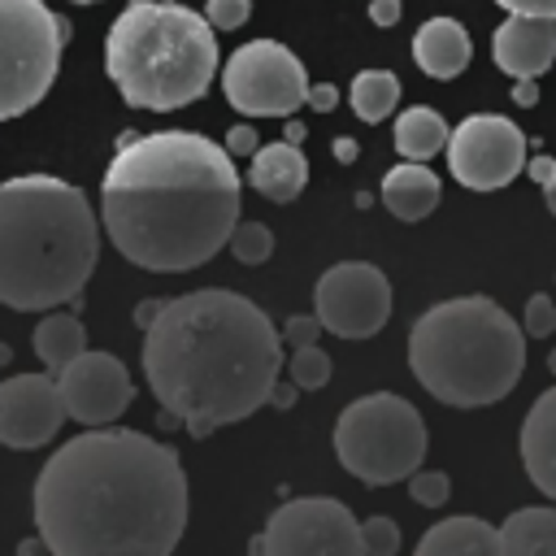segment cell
Masks as SVG:
<instances>
[{"label":"cell","instance_id":"34","mask_svg":"<svg viewBox=\"0 0 556 556\" xmlns=\"http://www.w3.org/2000/svg\"><path fill=\"white\" fill-rule=\"evenodd\" d=\"M304 104H313L317 113H330L339 104V87L334 83H308V100Z\"/></svg>","mask_w":556,"mask_h":556},{"label":"cell","instance_id":"8","mask_svg":"<svg viewBox=\"0 0 556 556\" xmlns=\"http://www.w3.org/2000/svg\"><path fill=\"white\" fill-rule=\"evenodd\" d=\"M65 30L43 0H0V122L30 113L48 96Z\"/></svg>","mask_w":556,"mask_h":556},{"label":"cell","instance_id":"29","mask_svg":"<svg viewBox=\"0 0 556 556\" xmlns=\"http://www.w3.org/2000/svg\"><path fill=\"white\" fill-rule=\"evenodd\" d=\"M521 330L530 334V339H547V334H556V304H552V295H530V304H526V313H521Z\"/></svg>","mask_w":556,"mask_h":556},{"label":"cell","instance_id":"31","mask_svg":"<svg viewBox=\"0 0 556 556\" xmlns=\"http://www.w3.org/2000/svg\"><path fill=\"white\" fill-rule=\"evenodd\" d=\"M321 330H326V326H321L317 313H300V317H291V321L282 326V339H287L291 348H308V343H317Z\"/></svg>","mask_w":556,"mask_h":556},{"label":"cell","instance_id":"27","mask_svg":"<svg viewBox=\"0 0 556 556\" xmlns=\"http://www.w3.org/2000/svg\"><path fill=\"white\" fill-rule=\"evenodd\" d=\"M408 495H413V504H421V508H439V504H447L452 482H447V473H439V469H413V473H408Z\"/></svg>","mask_w":556,"mask_h":556},{"label":"cell","instance_id":"21","mask_svg":"<svg viewBox=\"0 0 556 556\" xmlns=\"http://www.w3.org/2000/svg\"><path fill=\"white\" fill-rule=\"evenodd\" d=\"M500 556H556V508H517L500 526Z\"/></svg>","mask_w":556,"mask_h":556},{"label":"cell","instance_id":"19","mask_svg":"<svg viewBox=\"0 0 556 556\" xmlns=\"http://www.w3.org/2000/svg\"><path fill=\"white\" fill-rule=\"evenodd\" d=\"M443 187H439V174L426 169V161H404L395 169L382 174V204L400 217V222H421L434 213Z\"/></svg>","mask_w":556,"mask_h":556},{"label":"cell","instance_id":"13","mask_svg":"<svg viewBox=\"0 0 556 556\" xmlns=\"http://www.w3.org/2000/svg\"><path fill=\"white\" fill-rule=\"evenodd\" d=\"M56 387H61L70 421H83V426H113L135 400V382H130L126 365L117 356L91 352V348L78 352L56 374Z\"/></svg>","mask_w":556,"mask_h":556},{"label":"cell","instance_id":"18","mask_svg":"<svg viewBox=\"0 0 556 556\" xmlns=\"http://www.w3.org/2000/svg\"><path fill=\"white\" fill-rule=\"evenodd\" d=\"M413 56H417V65H421L430 78H456V74L469 65L473 43H469V35H465L460 22H452V17H430V22L413 35Z\"/></svg>","mask_w":556,"mask_h":556},{"label":"cell","instance_id":"40","mask_svg":"<svg viewBox=\"0 0 556 556\" xmlns=\"http://www.w3.org/2000/svg\"><path fill=\"white\" fill-rule=\"evenodd\" d=\"M552 165H556V161H552V156H534V161H530V165H526V169H530V178H539V182H543V178H547V174H552Z\"/></svg>","mask_w":556,"mask_h":556},{"label":"cell","instance_id":"22","mask_svg":"<svg viewBox=\"0 0 556 556\" xmlns=\"http://www.w3.org/2000/svg\"><path fill=\"white\" fill-rule=\"evenodd\" d=\"M30 343H35L39 365H43L48 374H61L78 352H87V330H83V321H78L74 313H48V317L35 326Z\"/></svg>","mask_w":556,"mask_h":556},{"label":"cell","instance_id":"11","mask_svg":"<svg viewBox=\"0 0 556 556\" xmlns=\"http://www.w3.org/2000/svg\"><path fill=\"white\" fill-rule=\"evenodd\" d=\"M447 174L469 191H500L526 165V135L500 113H473L447 135Z\"/></svg>","mask_w":556,"mask_h":556},{"label":"cell","instance_id":"3","mask_svg":"<svg viewBox=\"0 0 556 556\" xmlns=\"http://www.w3.org/2000/svg\"><path fill=\"white\" fill-rule=\"evenodd\" d=\"M278 369V330L239 291L208 287L165 300L143 334V378L191 439H208L269 404Z\"/></svg>","mask_w":556,"mask_h":556},{"label":"cell","instance_id":"44","mask_svg":"<svg viewBox=\"0 0 556 556\" xmlns=\"http://www.w3.org/2000/svg\"><path fill=\"white\" fill-rule=\"evenodd\" d=\"M4 361H9V348H4V343H0V365H4Z\"/></svg>","mask_w":556,"mask_h":556},{"label":"cell","instance_id":"26","mask_svg":"<svg viewBox=\"0 0 556 556\" xmlns=\"http://www.w3.org/2000/svg\"><path fill=\"white\" fill-rule=\"evenodd\" d=\"M330 356L317 348V343H308V348H295L291 352V361H287V374H291V382L300 387V391H321L326 382H330Z\"/></svg>","mask_w":556,"mask_h":556},{"label":"cell","instance_id":"15","mask_svg":"<svg viewBox=\"0 0 556 556\" xmlns=\"http://www.w3.org/2000/svg\"><path fill=\"white\" fill-rule=\"evenodd\" d=\"M491 56L508 78H539L556 61V17L508 13L495 30Z\"/></svg>","mask_w":556,"mask_h":556},{"label":"cell","instance_id":"25","mask_svg":"<svg viewBox=\"0 0 556 556\" xmlns=\"http://www.w3.org/2000/svg\"><path fill=\"white\" fill-rule=\"evenodd\" d=\"M226 248H230V256H235L239 265H261V261H269V252H274V235H269L265 222H235Z\"/></svg>","mask_w":556,"mask_h":556},{"label":"cell","instance_id":"45","mask_svg":"<svg viewBox=\"0 0 556 556\" xmlns=\"http://www.w3.org/2000/svg\"><path fill=\"white\" fill-rule=\"evenodd\" d=\"M74 4H96V0H74Z\"/></svg>","mask_w":556,"mask_h":556},{"label":"cell","instance_id":"28","mask_svg":"<svg viewBox=\"0 0 556 556\" xmlns=\"http://www.w3.org/2000/svg\"><path fill=\"white\" fill-rule=\"evenodd\" d=\"M361 547H365V556H395L400 552V526L391 517L361 521Z\"/></svg>","mask_w":556,"mask_h":556},{"label":"cell","instance_id":"30","mask_svg":"<svg viewBox=\"0 0 556 556\" xmlns=\"http://www.w3.org/2000/svg\"><path fill=\"white\" fill-rule=\"evenodd\" d=\"M204 17L213 30H239L252 17V0H208Z\"/></svg>","mask_w":556,"mask_h":556},{"label":"cell","instance_id":"7","mask_svg":"<svg viewBox=\"0 0 556 556\" xmlns=\"http://www.w3.org/2000/svg\"><path fill=\"white\" fill-rule=\"evenodd\" d=\"M334 456L352 478L369 486L400 482L426 456V421L404 395H361L334 421Z\"/></svg>","mask_w":556,"mask_h":556},{"label":"cell","instance_id":"43","mask_svg":"<svg viewBox=\"0 0 556 556\" xmlns=\"http://www.w3.org/2000/svg\"><path fill=\"white\" fill-rule=\"evenodd\" d=\"M547 369H552V378H556V348L547 352Z\"/></svg>","mask_w":556,"mask_h":556},{"label":"cell","instance_id":"37","mask_svg":"<svg viewBox=\"0 0 556 556\" xmlns=\"http://www.w3.org/2000/svg\"><path fill=\"white\" fill-rule=\"evenodd\" d=\"M295 391H300L295 382H274V391H269V404H274V408H291V404H295Z\"/></svg>","mask_w":556,"mask_h":556},{"label":"cell","instance_id":"17","mask_svg":"<svg viewBox=\"0 0 556 556\" xmlns=\"http://www.w3.org/2000/svg\"><path fill=\"white\" fill-rule=\"evenodd\" d=\"M252 191H261L269 204H291L304 182H308V161L300 152V143H265L252 152V169H248Z\"/></svg>","mask_w":556,"mask_h":556},{"label":"cell","instance_id":"32","mask_svg":"<svg viewBox=\"0 0 556 556\" xmlns=\"http://www.w3.org/2000/svg\"><path fill=\"white\" fill-rule=\"evenodd\" d=\"M261 143H256V130L252 126H230V135H226V152L230 156H252Z\"/></svg>","mask_w":556,"mask_h":556},{"label":"cell","instance_id":"1","mask_svg":"<svg viewBox=\"0 0 556 556\" xmlns=\"http://www.w3.org/2000/svg\"><path fill=\"white\" fill-rule=\"evenodd\" d=\"M35 526L56 556H165L187 530L182 460L139 430L91 426L39 469Z\"/></svg>","mask_w":556,"mask_h":556},{"label":"cell","instance_id":"4","mask_svg":"<svg viewBox=\"0 0 556 556\" xmlns=\"http://www.w3.org/2000/svg\"><path fill=\"white\" fill-rule=\"evenodd\" d=\"M100 256L87 195L52 174L0 182V304L39 313L78 300Z\"/></svg>","mask_w":556,"mask_h":556},{"label":"cell","instance_id":"5","mask_svg":"<svg viewBox=\"0 0 556 556\" xmlns=\"http://www.w3.org/2000/svg\"><path fill=\"white\" fill-rule=\"evenodd\" d=\"M413 378L452 408H482L504 400L526 369L521 326L486 295H456L430 304L408 330Z\"/></svg>","mask_w":556,"mask_h":556},{"label":"cell","instance_id":"42","mask_svg":"<svg viewBox=\"0 0 556 556\" xmlns=\"http://www.w3.org/2000/svg\"><path fill=\"white\" fill-rule=\"evenodd\" d=\"M287 139L300 143V139H304V126H300V122H287Z\"/></svg>","mask_w":556,"mask_h":556},{"label":"cell","instance_id":"24","mask_svg":"<svg viewBox=\"0 0 556 556\" xmlns=\"http://www.w3.org/2000/svg\"><path fill=\"white\" fill-rule=\"evenodd\" d=\"M348 96H352V113L361 122H382L400 104V78L387 74V70H361L352 78V91Z\"/></svg>","mask_w":556,"mask_h":556},{"label":"cell","instance_id":"16","mask_svg":"<svg viewBox=\"0 0 556 556\" xmlns=\"http://www.w3.org/2000/svg\"><path fill=\"white\" fill-rule=\"evenodd\" d=\"M517 447H521L526 478H530L547 500H556V387H547V391L530 404V413H526V421H521Z\"/></svg>","mask_w":556,"mask_h":556},{"label":"cell","instance_id":"33","mask_svg":"<svg viewBox=\"0 0 556 556\" xmlns=\"http://www.w3.org/2000/svg\"><path fill=\"white\" fill-rule=\"evenodd\" d=\"M508 13H530V17H556V0H495Z\"/></svg>","mask_w":556,"mask_h":556},{"label":"cell","instance_id":"39","mask_svg":"<svg viewBox=\"0 0 556 556\" xmlns=\"http://www.w3.org/2000/svg\"><path fill=\"white\" fill-rule=\"evenodd\" d=\"M334 161H356V143H352V135H339V139H334Z\"/></svg>","mask_w":556,"mask_h":556},{"label":"cell","instance_id":"10","mask_svg":"<svg viewBox=\"0 0 556 556\" xmlns=\"http://www.w3.org/2000/svg\"><path fill=\"white\" fill-rule=\"evenodd\" d=\"M261 543L269 556H365L361 521L330 495H304L274 508Z\"/></svg>","mask_w":556,"mask_h":556},{"label":"cell","instance_id":"12","mask_svg":"<svg viewBox=\"0 0 556 556\" xmlns=\"http://www.w3.org/2000/svg\"><path fill=\"white\" fill-rule=\"evenodd\" d=\"M313 313L339 339H369L391 317V282L369 261H339L317 278Z\"/></svg>","mask_w":556,"mask_h":556},{"label":"cell","instance_id":"20","mask_svg":"<svg viewBox=\"0 0 556 556\" xmlns=\"http://www.w3.org/2000/svg\"><path fill=\"white\" fill-rule=\"evenodd\" d=\"M417 552L421 556H500V530L486 526L482 517H447L421 534Z\"/></svg>","mask_w":556,"mask_h":556},{"label":"cell","instance_id":"41","mask_svg":"<svg viewBox=\"0 0 556 556\" xmlns=\"http://www.w3.org/2000/svg\"><path fill=\"white\" fill-rule=\"evenodd\" d=\"M543 200H547V208H552V217H556V165H552V174L543 178Z\"/></svg>","mask_w":556,"mask_h":556},{"label":"cell","instance_id":"14","mask_svg":"<svg viewBox=\"0 0 556 556\" xmlns=\"http://www.w3.org/2000/svg\"><path fill=\"white\" fill-rule=\"evenodd\" d=\"M65 400L56 374H13L0 382V443L4 447H43L65 426Z\"/></svg>","mask_w":556,"mask_h":556},{"label":"cell","instance_id":"23","mask_svg":"<svg viewBox=\"0 0 556 556\" xmlns=\"http://www.w3.org/2000/svg\"><path fill=\"white\" fill-rule=\"evenodd\" d=\"M395 148L404 161H430L447 148V122L434 109H404L395 122Z\"/></svg>","mask_w":556,"mask_h":556},{"label":"cell","instance_id":"9","mask_svg":"<svg viewBox=\"0 0 556 556\" xmlns=\"http://www.w3.org/2000/svg\"><path fill=\"white\" fill-rule=\"evenodd\" d=\"M226 104L248 117H291L308 100V74L300 56L274 39H252L230 52L222 70Z\"/></svg>","mask_w":556,"mask_h":556},{"label":"cell","instance_id":"36","mask_svg":"<svg viewBox=\"0 0 556 556\" xmlns=\"http://www.w3.org/2000/svg\"><path fill=\"white\" fill-rule=\"evenodd\" d=\"M513 100L517 104H539V83L534 78H513Z\"/></svg>","mask_w":556,"mask_h":556},{"label":"cell","instance_id":"2","mask_svg":"<svg viewBox=\"0 0 556 556\" xmlns=\"http://www.w3.org/2000/svg\"><path fill=\"white\" fill-rule=\"evenodd\" d=\"M100 222L139 269L182 274L213 261L239 222L230 152L195 130L122 135L100 182Z\"/></svg>","mask_w":556,"mask_h":556},{"label":"cell","instance_id":"35","mask_svg":"<svg viewBox=\"0 0 556 556\" xmlns=\"http://www.w3.org/2000/svg\"><path fill=\"white\" fill-rule=\"evenodd\" d=\"M400 0H369V22L374 26H395L400 22Z\"/></svg>","mask_w":556,"mask_h":556},{"label":"cell","instance_id":"6","mask_svg":"<svg viewBox=\"0 0 556 556\" xmlns=\"http://www.w3.org/2000/svg\"><path fill=\"white\" fill-rule=\"evenodd\" d=\"M104 70L130 109L174 113L208 91L217 39L208 17L187 4L130 0L109 26Z\"/></svg>","mask_w":556,"mask_h":556},{"label":"cell","instance_id":"38","mask_svg":"<svg viewBox=\"0 0 556 556\" xmlns=\"http://www.w3.org/2000/svg\"><path fill=\"white\" fill-rule=\"evenodd\" d=\"M161 304H165V300H143V304H139V308H135V321H139V326H143V330H148V326H152V317H156V313H161Z\"/></svg>","mask_w":556,"mask_h":556}]
</instances>
